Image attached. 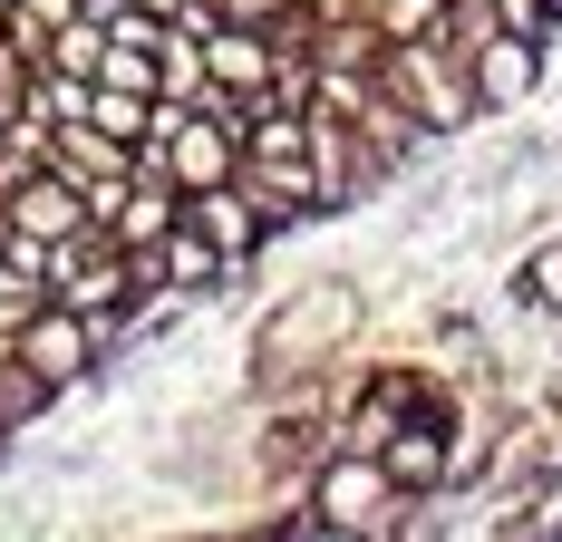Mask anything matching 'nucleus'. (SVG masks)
Returning <instances> with one entry per match:
<instances>
[{
	"mask_svg": "<svg viewBox=\"0 0 562 542\" xmlns=\"http://www.w3.org/2000/svg\"><path fill=\"white\" fill-rule=\"evenodd\" d=\"M543 10H553V30H562V0H543Z\"/></svg>",
	"mask_w": 562,
	"mask_h": 542,
	"instance_id": "nucleus-9",
	"label": "nucleus"
},
{
	"mask_svg": "<svg viewBox=\"0 0 562 542\" xmlns=\"http://www.w3.org/2000/svg\"><path fill=\"white\" fill-rule=\"evenodd\" d=\"M116 233H126V242H156V233H166V194H156V184H146V194H126Z\"/></svg>",
	"mask_w": 562,
	"mask_h": 542,
	"instance_id": "nucleus-8",
	"label": "nucleus"
},
{
	"mask_svg": "<svg viewBox=\"0 0 562 542\" xmlns=\"http://www.w3.org/2000/svg\"><path fill=\"white\" fill-rule=\"evenodd\" d=\"M20 349H30V369H40L49 387H68V379H78V359H88V310L58 301V320H30V329H20Z\"/></svg>",
	"mask_w": 562,
	"mask_h": 542,
	"instance_id": "nucleus-6",
	"label": "nucleus"
},
{
	"mask_svg": "<svg viewBox=\"0 0 562 542\" xmlns=\"http://www.w3.org/2000/svg\"><path fill=\"white\" fill-rule=\"evenodd\" d=\"M78 204H88L78 174H30V184H20V233H30V242H68V233H88Z\"/></svg>",
	"mask_w": 562,
	"mask_h": 542,
	"instance_id": "nucleus-4",
	"label": "nucleus"
},
{
	"mask_svg": "<svg viewBox=\"0 0 562 542\" xmlns=\"http://www.w3.org/2000/svg\"><path fill=\"white\" fill-rule=\"evenodd\" d=\"M397 494L407 485L389 475V455L330 445V465H321V485H311V513H321V533H389Z\"/></svg>",
	"mask_w": 562,
	"mask_h": 542,
	"instance_id": "nucleus-2",
	"label": "nucleus"
},
{
	"mask_svg": "<svg viewBox=\"0 0 562 542\" xmlns=\"http://www.w3.org/2000/svg\"><path fill=\"white\" fill-rule=\"evenodd\" d=\"M465 68H475V98L485 116H514L533 88H543V30H485V39H456Z\"/></svg>",
	"mask_w": 562,
	"mask_h": 542,
	"instance_id": "nucleus-3",
	"label": "nucleus"
},
{
	"mask_svg": "<svg viewBox=\"0 0 562 542\" xmlns=\"http://www.w3.org/2000/svg\"><path fill=\"white\" fill-rule=\"evenodd\" d=\"M514 310L562 329V233H533V242L514 252Z\"/></svg>",
	"mask_w": 562,
	"mask_h": 542,
	"instance_id": "nucleus-5",
	"label": "nucleus"
},
{
	"mask_svg": "<svg viewBox=\"0 0 562 542\" xmlns=\"http://www.w3.org/2000/svg\"><path fill=\"white\" fill-rule=\"evenodd\" d=\"M349 329H359V291L349 281H301L272 320L252 329V387H291L311 359H330Z\"/></svg>",
	"mask_w": 562,
	"mask_h": 542,
	"instance_id": "nucleus-1",
	"label": "nucleus"
},
{
	"mask_svg": "<svg viewBox=\"0 0 562 542\" xmlns=\"http://www.w3.org/2000/svg\"><path fill=\"white\" fill-rule=\"evenodd\" d=\"M88 116H98L108 136H126V146H146V136H156V116H146V88H98V98H88Z\"/></svg>",
	"mask_w": 562,
	"mask_h": 542,
	"instance_id": "nucleus-7",
	"label": "nucleus"
}]
</instances>
